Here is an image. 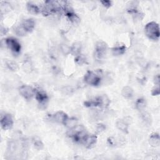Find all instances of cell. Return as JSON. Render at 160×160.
<instances>
[{
    "label": "cell",
    "instance_id": "cell-1",
    "mask_svg": "<svg viewBox=\"0 0 160 160\" xmlns=\"http://www.w3.org/2000/svg\"><path fill=\"white\" fill-rule=\"evenodd\" d=\"M67 5L66 1H46L44 6L42 9L41 13L44 16H49L57 12H63Z\"/></svg>",
    "mask_w": 160,
    "mask_h": 160
},
{
    "label": "cell",
    "instance_id": "cell-2",
    "mask_svg": "<svg viewBox=\"0 0 160 160\" xmlns=\"http://www.w3.org/2000/svg\"><path fill=\"white\" fill-rule=\"evenodd\" d=\"M67 135L71 138L74 142L83 144L88 133L82 125H76L73 128L69 129V131L67 132Z\"/></svg>",
    "mask_w": 160,
    "mask_h": 160
},
{
    "label": "cell",
    "instance_id": "cell-3",
    "mask_svg": "<svg viewBox=\"0 0 160 160\" xmlns=\"http://www.w3.org/2000/svg\"><path fill=\"white\" fill-rule=\"evenodd\" d=\"M102 79V71L101 69H98L95 71H88L84 74V82L92 86H98L101 84Z\"/></svg>",
    "mask_w": 160,
    "mask_h": 160
},
{
    "label": "cell",
    "instance_id": "cell-4",
    "mask_svg": "<svg viewBox=\"0 0 160 160\" xmlns=\"http://www.w3.org/2000/svg\"><path fill=\"white\" fill-rule=\"evenodd\" d=\"M110 104V99L106 94L97 96L93 99L86 101L84 104L86 107H101L106 108Z\"/></svg>",
    "mask_w": 160,
    "mask_h": 160
},
{
    "label": "cell",
    "instance_id": "cell-5",
    "mask_svg": "<svg viewBox=\"0 0 160 160\" xmlns=\"http://www.w3.org/2000/svg\"><path fill=\"white\" fill-rule=\"evenodd\" d=\"M144 32L146 36L151 40L158 41L159 38V24L154 22L151 21L146 24L144 28Z\"/></svg>",
    "mask_w": 160,
    "mask_h": 160
},
{
    "label": "cell",
    "instance_id": "cell-6",
    "mask_svg": "<svg viewBox=\"0 0 160 160\" xmlns=\"http://www.w3.org/2000/svg\"><path fill=\"white\" fill-rule=\"evenodd\" d=\"M108 45L103 41H98L94 47V56L97 60L102 59L107 52Z\"/></svg>",
    "mask_w": 160,
    "mask_h": 160
},
{
    "label": "cell",
    "instance_id": "cell-7",
    "mask_svg": "<svg viewBox=\"0 0 160 160\" xmlns=\"http://www.w3.org/2000/svg\"><path fill=\"white\" fill-rule=\"evenodd\" d=\"M5 42L8 48L11 50L13 54L18 55L20 53L21 50V45L17 39L12 37L8 38L5 39Z\"/></svg>",
    "mask_w": 160,
    "mask_h": 160
},
{
    "label": "cell",
    "instance_id": "cell-8",
    "mask_svg": "<svg viewBox=\"0 0 160 160\" xmlns=\"http://www.w3.org/2000/svg\"><path fill=\"white\" fill-rule=\"evenodd\" d=\"M35 98L41 108H45L46 107L49 101V97L44 91L35 89Z\"/></svg>",
    "mask_w": 160,
    "mask_h": 160
},
{
    "label": "cell",
    "instance_id": "cell-9",
    "mask_svg": "<svg viewBox=\"0 0 160 160\" xmlns=\"http://www.w3.org/2000/svg\"><path fill=\"white\" fill-rule=\"evenodd\" d=\"M20 94L26 100H31L35 96V89L29 85H22L19 88Z\"/></svg>",
    "mask_w": 160,
    "mask_h": 160
},
{
    "label": "cell",
    "instance_id": "cell-10",
    "mask_svg": "<svg viewBox=\"0 0 160 160\" xmlns=\"http://www.w3.org/2000/svg\"><path fill=\"white\" fill-rule=\"evenodd\" d=\"M0 123L2 129L8 130L11 129L13 126V118L11 114L9 113H5L3 115H1Z\"/></svg>",
    "mask_w": 160,
    "mask_h": 160
},
{
    "label": "cell",
    "instance_id": "cell-11",
    "mask_svg": "<svg viewBox=\"0 0 160 160\" xmlns=\"http://www.w3.org/2000/svg\"><path fill=\"white\" fill-rule=\"evenodd\" d=\"M26 33L31 32L35 27V22L32 18H28L23 20L21 24L19 25Z\"/></svg>",
    "mask_w": 160,
    "mask_h": 160
},
{
    "label": "cell",
    "instance_id": "cell-12",
    "mask_svg": "<svg viewBox=\"0 0 160 160\" xmlns=\"http://www.w3.org/2000/svg\"><path fill=\"white\" fill-rule=\"evenodd\" d=\"M68 118V114L62 111H59L55 112L51 116V119L54 120L55 122L60 124H62L64 125L67 119Z\"/></svg>",
    "mask_w": 160,
    "mask_h": 160
},
{
    "label": "cell",
    "instance_id": "cell-13",
    "mask_svg": "<svg viewBox=\"0 0 160 160\" xmlns=\"http://www.w3.org/2000/svg\"><path fill=\"white\" fill-rule=\"evenodd\" d=\"M97 136L94 134H88L87 136V137L86 138L84 142L82 144H84V146L88 148H91L92 146H94L96 142H97Z\"/></svg>",
    "mask_w": 160,
    "mask_h": 160
},
{
    "label": "cell",
    "instance_id": "cell-14",
    "mask_svg": "<svg viewBox=\"0 0 160 160\" xmlns=\"http://www.w3.org/2000/svg\"><path fill=\"white\" fill-rule=\"evenodd\" d=\"M116 128L120 130L121 131L123 132L124 133H128V128L129 124L128 122L124 119H118L116 122Z\"/></svg>",
    "mask_w": 160,
    "mask_h": 160
},
{
    "label": "cell",
    "instance_id": "cell-15",
    "mask_svg": "<svg viewBox=\"0 0 160 160\" xmlns=\"http://www.w3.org/2000/svg\"><path fill=\"white\" fill-rule=\"evenodd\" d=\"M149 142L150 145L152 147L158 146L160 143V138L159 134L157 132L152 133L149 136Z\"/></svg>",
    "mask_w": 160,
    "mask_h": 160
},
{
    "label": "cell",
    "instance_id": "cell-16",
    "mask_svg": "<svg viewBox=\"0 0 160 160\" xmlns=\"http://www.w3.org/2000/svg\"><path fill=\"white\" fill-rule=\"evenodd\" d=\"M133 94H134L133 89L129 86H126L123 87L121 90V95L124 98H126V99L131 98L133 96Z\"/></svg>",
    "mask_w": 160,
    "mask_h": 160
},
{
    "label": "cell",
    "instance_id": "cell-17",
    "mask_svg": "<svg viewBox=\"0 0 160 160\" xmlns=\"http://www.w3.org/2000/svg\"><path fill=\"white\" fill-rule=\"evenodd\" d=\"M126 50L125 45H117L112 48V53L114 56H119L123 54Z\"/></svg>",
    "mask_w": 160,
    "mask_h": 160
},
{
    "label": "cell",
    "instance_id": "cell-18",
    "mask_svg": "<svg viewBox=\"0 0 160 160\" xmlns=\"http://www.w3.org/2000/svg\"><path fill=\"white\" fill-rule=\"evenodd\" d=\"M26 5H27V9L30 13L37 14L41 12V9L39 8V6L32 2H28L26 4Z\"/></svg>",
    "mask_w": 160,
    "mask_h": 160
},
{
    "label": "cell",
    "instance_id": "cell-19",
    "mask_svg": "<svg viewBox=\"0 0 160 160\" xmlns=\"http://www.w3.org/2000/svg\"><path fill=\"white\" fill-rule=\"evenodd\" d=\"M146 100L144 98H139L135 102L136 108L138 111H142L146 108Z\"/></svg>",
    "mask_w": 160,
    "mask_h": 160
},
{
    "label": "cell",
    "instance_id": "cell-20",
    "mask_svg": "<svg viewBox=\"0 0 160 160\" xmlns=\"http://www.w3.org/2000/svg\"><path fill=\"white\" fill-rule=\"evenodd\" d=\"M81 49V44L79 42H75L71 48V52L73 55H79Z\"/></svg>",
    "mask_w": 160,
    "mask_h": 160
},
{
    "label": "cell",
    "instance_id": "cell-21",
    "mask_svg": "<svg viewBox=\"0 0 160 160\" xmlns=\"http://www.w3.org/2000/svg\"><path fill=\"white\" fill-rule=\"evenodd\" d=\"M32 144L34 147L38 150H41L44 148V144L41 140L38 137H34L32 138Z\"/></svg>",
    "mask_w": 160,
    "mask_h": 160
},
{
    "label": "cell",
    "instance_id": "cell-22",
    "mask_svg": "<svg viewBox=\"0 0 160 160\" xmlns=\"http://www.w3.org/2000/svg\"><path fill=\"white\" fill-rule=\"evenodd\" d=\"M78 123V120L75 118H68L66 123L64 124V126L68 127L69 129L73 128L77 125Z\"/></svg>",
    "mask_w": 160,
    "mask_h": 160
},
{
    "label": "cell",
    "instance_id": "cell-23",
    "mask_svg": "<svg viewBox=\"0 0 160 160\" xmlns=\"http://www.w3.org/2000/svg\"><path fill=\"white\" fill-rule=\"evenodd\" d=\"M11 4H9L7 2H4L1 1V12H8L11 10Z\"/></svg>",
    "mask_w": 160,
    "mask_h": 160
},
{
    "label": "cell",
    "instance_id": "cell-24",
    "mask_svg": "<svg viewBox=\"0 0 160 160\" xmlns=\"http://www.w3.org/2000/svg\"><path fill=\"white\" fill-rule=\"evenodd\" d=\"M6 65L8 68L11 69V71H16L18 68V66L16 62L12 61H6Z\"/></svg>",
    "mask_w": 160,
    "mask_h": 160
},
{
    "label": "cell",
    "instance_id": "cell-25",
    "mask_svg": "<svg viewBox=\"0 0 160 160\" xmlns=\"http://www.w3.org/2000/svg\"><path fill=\"white\" fill-rule=\"evenodd\" d=\"M142 120H144L145 121L146 123H148L149 124H151V116L149 113L148 112H144L142 114Z\"/></svg>",
    "mask_w": 160,
    "mask_h": 160
},
{
    "label": "cell",
    "instance_id": "cell-26",
    "mask_svg": "<svg viewBox=\"0 0 160 160\" xmlns=\"http://www.w3.org/2000/svg\"><path fill=\"white\" fill-rule=\"evenodd\" d=\"M159 93H160V91H159V86H157L156 87H154L151 91V94L152 96H158V95L159 94Z\"/></svg>",
    "mask_w": 160,
    "mask_h": 160
},
{
    "label": "cell",
    "instance_id": "cell-27",
    "mask_svg": "<svg viewBox=\"0 0 160 160\" xmlns=\"http://www.w3.org/2000/svg\"><path fill=\"white\" fill-rule=\"evenodd\" d=\"M105 129H106V126H104V124L100 123V124H98L96 127V131L98 132H101L104 130H105Z\"/></svg>",
    "mask_w": 160,
    "mask_h": 160
},
{
    "label": "cell",
    "instance_id": "cell-28",
    "mask_svg": "<svg viewBox=\"0 0 160 160\" xmlns=\"http://www.w3.org/2000/svg\"><path fill=\"white\" fill-rule=\"evenodd\" d=\"M101 4L106 8H109L112 5V1H106V0H104V1H101Z\"/></svg>",
    "mask_w": 160,
    "mask_h": 160
},
{
    "label": "cell",
    "instance_id": "cell-29",
    "mask_svg": "<svg viewBox=\"0 0 160 160\" xmlns=\"http://www.w3.org/2000/svg\"><path fill=\"white\" fill-rule=\"evenodd\" d=\"M85 59L81 56H77V58H76V59H75V61H76V62H78V64H82V63H84V62H85V61H84Z\"/></svg>",
    "mask_w": 160,
    "mask_h": 160
},
{
    "label": "cell",
    "instance_id": "cell-30",
    "mask_svg": "<svg viewBox=\"0 0 160 160\" xmlns=\"http://www.w3.org/2000/svg\"><path fill=\"white\" fill-rule=\"evenodd\" d=\"M159 74H157L155 77H154V83L157 85L159 86Z\"/></svg>",
    "mask_w": 160,
    "mask_h": 160
}]
</instances>
